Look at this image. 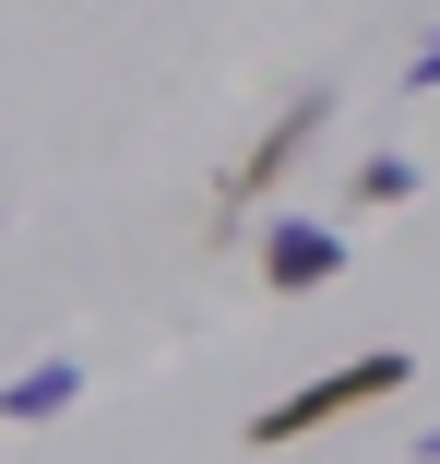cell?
Segmentation results:
<instances>
[{
    "label": "cell",
    "instance_id": "1",
    "mask_svg": "<svg viewBox=\"0 0 440 464\" xmlns=\"http://www.w3.org/2000/svg\"><path fill=\"white\" fill-rule=\"evenodd\" d=\"M405 382H416V357L369 345V357H345V369H321V382L274 393V405L250 417V452H286V440H310V429H333V417H358V405H393Z\"/></svg>",
    "mask_w": 440,
    "mask_h": 464
},
{
    "label": "cell",
    "instance_id": "2",
    "mask_svg": "<svg viewBox=\"0 0 440 464\" xmlns=\"http://www.w3.org/2000/svg\"><path fill=\"white\" fill-rule=\"evenodd\" d=\"M321 120H333V96H321V83H310V96H298V108H286L274 131H262V143H250V155H238V167L215 179V238H238V227H250V203H262V191H274V179L298 167V143H310Z\"/></svg>",
    "mask_w": 440,
    "mask_h": 464
},
{
    "label": "cell",
    "instance_id": "3",
    "mask_svg": "<svg viewBox=\"0 0 440 464\" xmlns=\"http://www.w3.org/2000/svg\"><path fill=\"white\" fill-rule=\"evenodd\" d=\"M333 274H345V227H321V215H274L262 227V286L274 298H310Z\"/></svg>",
    "mask_w": 440,
    "mask_h": 464
},
{
    "label": "cell",
    "instance_id": "4",
    "mask_svg": "<svg viewBox=\"0 0 440 464\" xmlns=\"http://www.w3.org/2000/svg\"><path fill=\"white\" fill-rule=\"evenodd\" d=\"M72 393H83V357H36L24 382H0V429H48Z\"/></svg>",
    "mask_w": 440,
    "mask_h": 464
},
{
    "label": "cell",
    "instance_id": "5",
    "mask_svg": "<svg viewBox=\"0 0 440 464\" xmlns=\"http://www.w3.org/2000/svg\"><path fill=\"white\" fill-rule=\"evenodd\" d=\"M345 203H369V215H393V203H416V167H405V155H369L358 179H345Z\"/></svg>",
    "mask_w": 440,
    "mask_h": 464
},
{
    "label": "cell",
    "instance_id": "6",
    "mask_svg": "<svg viewBox=\"0 0 440 464\" xmlns=\"http://www.w3.org/2000/svg\"><path fill=\"white\" fill-rule=\"evenodd\" d=\"M405 96H440V36H428V48L405 60Z\"/></svg>",
    "mask_w": 440,
    "mask_h": 464
},
{
    "label": "cell",
    "instance_id": "7",
    "mask_svg": "<svg viewBox=\"0 0 440 464\" xmlns=\"http://www.w3.org/2000/svg\"><path fill=\"white\" fill-rule=\"evenodd\" d=\"M416 464H440V429H416Z\"/></svg>",
    "mask_w": 440,
    "mask_h": 464
}]
</instances>
